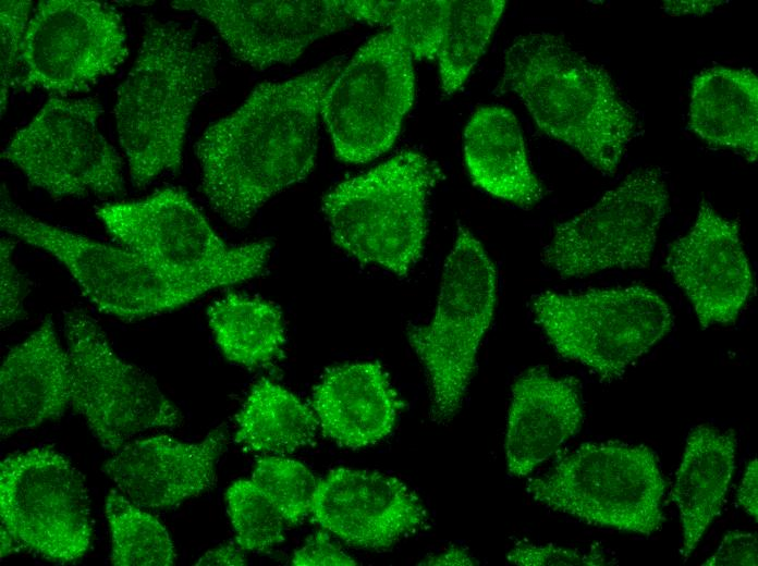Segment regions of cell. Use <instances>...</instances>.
Returning <instances> with one entry per match:
<instances>
[{"mask_svg": "<svg viewBox=\"0 0 758 566\" xmlns=\"http://www.w3.org/2000/svg\"><path fill=\"white\" fill-rule=\"evenodd\" d=\"M339 60L282 82L259 84L195 144L201 188L230 226L245 227L272 197L314 170L323 96Z\"/></svg>", "mask_w": 758, "mask_h": 566, "instance_id": "6da1fadb", "label": "cell"}, {"mask_svg": "<svg viewBox=\"0 0 758 566\" xmlns=\"http://www.w3.org/2000/svg\"><path fill=\"white\" fill-rule=\"evenodd\" d=\"M218 53L194 28L147 21L137 57L117 89L114 119L131 184L176 173L192 113L215 86Z\"/></svg>", "mask_w": 758, "mask_h": 566, "instance_id": "7a4b0ae2", "label": "cell"}, {"mask_svg": "<svg viewBox=\"0 0 758 566\" xmlns=\"http://www.w3.org/2000/svg\"><path fill=\"white\" fill-rule=\"evenodd\" d=\"M502 84L539 130L572 147L602 175L616 172L636 118L602 66L559 35L528 33L506 48Z\"/></svg>", "mask_w": 758, "mask_h": 566, "instance_id": "3957f363", "label": "cell"}, {"mask_svg": "<svg viewBox=\"0 0 758 566\" xmlns=\"http://www.w3.org/2000/svg\"><path fill=\"white\" fill-rule=\"evenodd\" d=\"M442 179L436 162L405 150L341 182L322 197L332 241L362 264L407 276L425 249L428 196Z\"/></svg>", "mask_w": 758, "mask_h": 566, "instance_id": "277c9868", "label": "cell"}, {"mask_svg": "<svg viewBox=\"0 0 758 566\" xmlns=\"http://www.w3.org/2000/svg\"><path fill=\"white\" fill-rule=\"evenodd\" d=\"M497 285V269L484 245L459 224L433 316L406 330L427 379L429 417L438 424L449 423L462 408L479 346L493 319Z\"/></svg>", "mask_w": 758, "mask_h": 566, "instance_id": "5b68a950", "label": "cell"}, {"mask_svg": "<svg viewBox=\"0 0 758 566\" xmlns=\"http://www.w3.org/2000/svg\"><path fill=\"white\" fill-rule=\"evenodd\" d=\"M107 232L160 272L210 292L258 276L269 260L267 241L230 246L181 188L96 208Z\"/></svg>", "mask_w": 758, "mask_h": 566, "instance_id": "8992f818", "label": "cell"}, {"mask_svg": "<svg viewBox=\"0 0 758 566\" xmlns=\"http://www.w3.org/2000/svg\"><path fill=\"white\" fill-rule=\"evenodd\" d=\"M665 482L645 445L587 442L528 481L537 503L587 525L650 536L664 521Z\"/></svg>", "mask_w": 758, "mask_h": 566, "instance_id": "52a82bcc", "label": "cell"}, {"mask_svg": "<svg viewBox=\"0 0 758 566\" xmlns=\"http://www.w3.org/2000/svg\"><path fill=\"white\" fill-rule=\"evenodd\" d=\"M530 307L555 352L586 366L603 382L621 378L673 327L669 304L643 285L545 291L533 296Z\"/></svg>", "mask_w": 758, "mask_h": 566, "instance_id": "ba28073f", "label": "cell"}, {"mask_svg": "<svg viewBox=\"0 0 758 566\" xmlns=\"http://www.w3.org/2000/svg\"><path fill=\"white\" fill-rule=\"evenodd\" d=\"M0 225L11 237L53 256L89 303L124 321L175 310L208 293L160 272L122 245L101 243L34 218L12 201L4 184Z\"/></svg>", "mask_w": 758, "mask_h": 566, "instance_id": "9c48e42d", "label": "cell"}, {"mask_svg": "<svg viewBox=\"0 0 758 566\" xmlns=\"http://www.w3.org/2000/svg\"><path fill=\"white\" fill-rule=\"evenodd\" d=\"M95 98L51 96L2 149L1 158L54 200L125 194L123 164L99 130Z\"/></svg>", "mask_w": 758, "mask_h": 566, "instance_id": "30bf717a", "label": "cell"}, {"mask_svg": "<svg viewBox=\"0 0 758 566\" xmlns=\"http://www.w3.org/2000/svg\"><path fill=\"white\" fill-rule=\"evenodd\" d=\"M63 329L72 373L71 408L105 450L114 453L145 430L180 424L179 408L151 376L115 353L90 316L70 310Z\"/></svg>", "mask_w": 758, "mask_h": 566, "instance_id": "8fae6325", "label": "cell"}, {"mask_svg": "<svg viewBox=\"0 0 758 566\" xmlns=\"http://www.w3.org/2000/svg\"><path fill=\"white\" fill-rule=\"evenodd\" d=\"M415 99L413 58L400 37L366 41L328 87L321 118L335 157L366 163L389 150Z\"/></svg>", "mask_w": 758, "mask_h": 566, "instance_id": "7c38bea8", "label": "cell"}, {"mask_svg": "<svg viewBox=\"0 0 758 566\" xmlns=\"http://www.w3.org/2000/svg\"><path fill=\"white\" fill-rule=\"evenodd\" d=\"M668 205L661 170L637 169L594 206L557 225L542 262L562 279L648 268Z\"/></svg>", "mask_w": 758, "mask_h": 566, "instance_id": "4fadbf2b", "label": "cell"}, {"mask_svg": "<svg viewBox=\"0 0 758 566\" xmlns=\"http://www.w3.org/2000/svg\"><path fill=\"white\" fill-rule=\"evenodd\" d=\"M1 526L17 546L56 563L89 550L90 502L83 475L51 447H35L0 464Z\"/></svg>", "mask_w": 758, "mask_h": 566, "instance_id": "5bb4252c", "label": "cell"}, {"mask_svg": "<svg viewBox=\"0 0 758 566\" xmlns=\"http://www.w3.org/2000/svg\"><path fill=\"white\" fill-rule=\"evenodd\" d=\"M129 54L120 13L103 2H38L24 36L20 63L24 90L53 96L88 90L112 74Z\"/></svg>", "mask_w": 758, "mask_h": 566, "instance_id": "9a60e30c", "label": "cell"}, {"mask_svg": "<svg viewBox=\"0 0 758 566\" xmlns=\"http://www.w3.org/2000/svg\"><path fill=\"white\" fill-rule=\"evenodd\" d=\"M171 7L208 21L232 53L257 70L289 64L354 23L345 0H180Z\"/></svg>", "mask_w": 758, "mask_h": 566, "instance_id": "2e32d148", "label": "cell"}, {"mask_svg": "<svg viewBox=\"0 0 758 566\" xmlns=\"http://www.w3.org/2000/svg\"><path fill=\"white\" fill-rule=\"evenodd\" d=\"M310 513L347 545L374 551L390 549L429 520L421 500L400 479L349 467L319 479Z\"/></svg>", "mask_w": 758, "mask_h": 566, "instance_id": "e0dca14e", "label": "cell"}, {"mask_svg": "<svg viewBox=\"0 0 758 566\" xmlns=\"http://www.w3.org/2000/svg\"><path fill=\"white\" fill-rule=\"evenodd\" d=\"M665 267L702 329L733 323L754 290L737 221L705 200L693 226L670 247Z\"/></svg>", "mask_w": 758, "mask_h": 566, "instance_id": "ac0fdd59", "label": "cell"}, {"mask_svg": "<svg viewBox=\"0 0 758 566\" xmlns=\"http://www.w3.org/2000/svg\"><path fill=\"white\" fill-rule=\"evenodd\" d=\"M221 428L196 443L169 435L129 441L102 465V472L123 495L143 508L167 509L211 489L225 451Z\"/></svg>", "mask_w": 758, "mask_h": 566, "instance_id": "d6986e66", "label": "cell"}, {"mask_svg": "<svg viewBox=\"0 0 758 566\" xmlns=\"http://www.w3.org/2000/svg\"><path fill=\"white\" fill-rule=\"evenodd\" d=\"M68 350L47 317L5 355L0 369V435L8 439L64 415L71 407Z\"/></svg>", "mask_w": 758, "mask_h": 566, "instance_id": "ffe728a7", "label": "cell"}, {"mask_svg": "<svg viewBox=\"0 0 758 566\" xmlns=\"http://www.w3.org/2000/svg\"><path fill=\"white\" fill-rule=\"evenodd\" d=\"M578 382L554 377L543 367L513 383L505 433L509 473L525 477L549 459L583 423Z\"/></svg>", "mask_w": 758, "mask_h": 566, "instance_id": "44dd1931", "label": "cell"}, {"mask_svg": "<svg viewBox=\"0 0 758 566\" xmlns=\"http://www.w3.org/2000/svg\"><path fill=\"white\" fill-rule=\"evenodd\" d=\"M311 404L323 435L351 450L386 439L404 407L378 361L327 369L313 390Z\"/></svg>", "mask_w": 758, "mask_h": 566, "instance_id": "7402d4cb", "label": "cell"}, {"mask_svg": "<svg viewBox=\"0 0 758 566\" xmlns=\"http://www.w3.org/2000/svg\"><path fill=\"white\" fill-rule=\"evenodd\" d=\"M463 150L470 179L488 194L523 208L542 198L518 121L509 109H477L465 127Z\"/></svg>", "mask_w": 758, "mask_h": 566, "instance_id": "603a6c76", "label": "cell"}, {"mask_svg": "<svg viewBox=\"0 0 758 566\" xmlns=\"http://www.w3.org/2000/svg\"><path fill=\"white\" fill-rule=\"evenodd\" d=\"M736 448L732 429L699 424L687 436L672 490L683 529L680 553L684 562L720 515L735 470Z\"/></svg>", "mask_w": 758, "mask_h": 566, "instance_id": "cb8c5ba5", "label": "cell"}, {"mask_svg": "<svg viewBox=\"0 0 758 566\" xmlns=\"http://www.w3.org/2000/svg\"><path fill=\"white\" fill-rule=\"evenodd\" d=\"M688 126L707 145L755 162L758 156V78L749 69L712 66L693 79Z\"/></svg>", "mask_w": 758, "mask_h": 566, "instance_id": "d4e9b609", "label": "cell"}, {"mask_svg": "<svg viewBox=\"0 0 758 566\" xmlns=\"http://www.w3.org/2000/svg\"><path fill=\"white\" fill-rule=\"evenodd\" d=\"M235 442L245 450L283 455L314 443L319 421L313 408L268 379L255 383L236 415Z\"/></svg>", "mask_w": 758, "mask_h": 566, "instance_id": "484cf974", "label": "cell"}, {"mask_svg": "<svg viewBox=\"0 0 758 566\" xmlns=\"http://www.w3.org/2000/svg\"><path fill=\"white\" fill-rule=\"evenodd\" d=\"M207 317L220 350L231 362L258 368L283 356L286 328L274 303L230 293L210 304Z\"/></svg>", "mask_w": 758, "mask_h": 566, "instance_id": "4316f807", "label": "cell"}, {"mask_svg": "<svg viewBox=\"0 0 758 566\" xmlns=\"http://www.w3.org/2000/svg\"><path fill=\"white\" fill-rule=\"evenodd\" d=\"M504 8L503 0H449L437 56L444 95L456 93L465 84Z\"/></svg>", "mask_w": 758, "mask_h": 566, "instance_id": "83f0119b", "label": "cell"}, {"mask_svg": "<svg viewBox=\"0 0 758 566\" xmlns=\"http://www.w3.org/2000/svg\"><path fill=\"white\" fill-rule=\"evenodd\" d=\"M111 536L110 562L115 566H170L175 551L169 532L150 513L120 491L106 500Z\"/></svg>", "mask_w": 758, "mask_h": 566, "instance_id": "f1b7e54d", "label": "cell"}, {"mask_svg": "<svg viewBox=\"0 0 758 566\" xmlns=\"http://www.w3.org/2000/svg\"><path fill=\"white\" fill-rule=\"evenodd\" d=\"M354 22L388 27L413 59L438 56L449 0H345Z\"/></svg>", "mask_w": 758, "mask_h": 566, "instance_id": "f546056e", "label": "cell"}, {"mask_svg": "<svg viewBox=\"0 0 758 566\" xmlns=\"http://www.w3.org/2000/svg\"><path fill=\"white\" fill-rule=\"evenodd\" d=\"M225 500L241 549L262 553L284 541L286 524L282 514L252 479L234 481Z\"/></svg>", "mask_w": 758, "mask_h": 566, "instance_id": "4dcf8cb0", "label": "cell"}, {"mask_svg": "<svg viewBox=\"0 0 758 566\" xmlns=\"http://www.w3.org/2000/svg\"><path fill=\"white\" fill-rule=\"evenodd\" d=\"M250 479L278 507L286 526H297L310 513L319 479L304 464L285 457H262L256 462Z\"/></svg>", "mask_w": 758, "mask_h": 566, "instance_id": "1f68e13d", "label": "cell"}, {"mask_svg": "<svg viewBox=\"0 0 758 566\" xmlns=\"http://www.w3.org/2000/svg\"><path fill=\"white\" fill-rule=\"evenodd\" d=\"M32 2L25 0H2L0 2L1 66L0 103L3 116L10 91L14 84L20 63L24 36L29 22Z\"/></svg>", "mask_w": 758, "mask_h": 566, "instance_id": "d6a6232c", "label": "cell"}, {"mask_svg": "<svg viewBox=\"0 0 758 566\" xmlns=\"http://www.w3.org/2000/svg\"><path fill=\"white\" fill-rule=\"evenodd\" d=\"M506 559L510 564L519 566H600L609 564L602 552L597 549L587 553L553 544L537 545L522 542L516 543L509 551Z\"/></svg>", "mask_w": 758, "mask_h": 566, "instance_id": "836d02e7", "label": "cell"}, {"mask_svg": "<svg viewBox=\"0 0 758 566\" xmlns=\"http://www.w3.org/2000/svg\"><path fill=\"white\" fill-rule=\"evenodd\" d=\"M14 245L13 237H1L0 325L2 330L25 317L24 299L27 288L23 275L12 258Z\"/></svg>", "mask_w": 758, "mask_h": 566, "instance_id": "e575fe53", "label": "cell"}, {"mask_svg": "<svg viewBox=\"0 0 758 566\" xmlns=\"http://www.w3.org/2000/svg\"><path fill=\"white\" fill-rule=\"evenodd\" d=\"M702 565L707 566H757V536L750 532L729 531L716 553Z\"/></svg>", "mask_w": 758, "mask_h": 566, "instance_id": "d590c367", "label": "cell"}, {"mask_svg": "<svg viewBox=\"0 0 758 566\" xmlns=\"http://www.w3.org/2000/svg\"><path fill=\"white\" fill-rule=\"evenodd\" d=\"M292 565H356V561L335 544L328 531H317L293 553Z\"/></svg>", "mask_w": 758, "mask_h": 566, "instance_id": "8d00e7d4", "label": "cell"}, {"mask_svg": "<svg viewBox=\"0 0 758 566\" xmlns=\"http://www.w3.org/2000/svg\"><path fill=\"white\" fill-rule=\"evenodd\" d=\"M758 464L751 459L746 468L737 492V502L757 521L758 518Z\"/></svg>", "mask_w": 758, "mask_h": 566, "instance_id": "74e56055", "label": "cell"}, {"mask_svg": "<svg viewBox=\"0 0 758 566\" xmlns=\"http://www.w3.org/2000/svg\"><path fill=\"white\" fill-rule=\"evenodd\" d=\"M244 550L239 544H224L207 551L195 563L197 566H242L246 565Z\"/></svg>", "mask_w": 758, "mask_h": 566, "instance_id": "f35d334b", "label": "cell"}, {"mask_svg": "<svg viewBox=\"0 0 758 566\" xmlns=\"http://www.w3.org/2000/svg\"><path fill=\"white\" fill-rule=\"evenodd\" d=\"M418 564L429 566H474L477 565L478 562L464 547L451 545L444 551L423 559Z\"/></svg>", "mask_w": 758, "mask_h": 566, "instance_id": "ab89813d", "label": "cell"}, {"mask_svg": "<svg viewBox=\"0 0 758 566\" xmlns=\"http://www.w3.org/2000/svg\"><path fill=\"white\" fill-rule=\"evenodd\" d=\"M725 1H664L661 8L670 15H704Z\"/></svg>", "mask_w": 758, "mask_h": 566, "instance_id": "60d3db41", "label": "cell"}, {"mask_svg": "<svg viewBox=\"0 0 758 566\" xmlns=\"http://www.w3.org/2000/svg\"><path fill=\"white\" fill-rule=\"evenodd\" d=\"M1 559L17 550V544L11 533L1 526Z\"/></svg>", "mask_w": 758, "mask_h": 566, "instance_id": "b9f144b4", "label": "cell"}]
</instances>
